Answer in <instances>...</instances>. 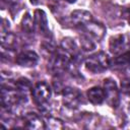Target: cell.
<instances>
[{
	"label": "cell",
	"mask_w": 130,
	"mask_h": 130,
	"mask_svg": "<svg viewBox=\"0 0 130 130\" xmlns=\"http://www.w3.org/2000/svg\"><path fill=\"white\" fill-rule=\"evenodd\" d=\"M72 62L71 57L64 50H57L52 56H50L48 69L54 75H61L68 70Z\"/></svg>",
	"instance_id": "obj_1"
},
{
	"label": "cell",
	"mask_w": 130,
	"mask_h": 130,
	"mask_svg": "<svg viewBox=\"0 0 130 130\" xmlns=\"http://www.w3.org/2000/svg\"><path fill=\"white\" fill-rule=\"evenodd\" d=\"M110 62L111 60L105 52H96L85 59L84 65L92 73H102L110 67Z\"/></svg>",
	"instance_id": "obj_2"
},
{
	"label": "cell",
	"mask_w": 130,
	"mask_h": 130,
	"mask_svg": "<svg viewBox=\"0 0 130 130\" xmlns=\"http://www.w3.org/2000/svg\"><path fill=\"white\" fill-rule=\"evenodd\" d=\"M81 35H84L86 37H89L93 41H100L103 39V37L106 34V27L104 24H102L99 21H95L94 19L89 20L82 26L77 28Z\"/></svg>",
	"instance_id": "obj_3"
},
{
	"label": "cell",
	"mask_w": 130,
	"mask_h": 130,
	"mask_svg": "<svg viewBox=\"0 0 130 130\" xmlns=\"http://www.w3.org/2000/svg\"><path fill=\"white\" fill-rule=\"evenodd\" d=\"M31 95L37 105L43 106L50 100L52 95V89L47 82L40 81L32 87Z\"/></svg>",
	"instance_id": "obj_4"
},
{
	"label": "cell",
	"mask_w": 130,
	"mask_h": 130,
	"mask_svg": "<svg viewBox=\"0 0 130 130\" xmlns=\"http://www.w3.org/2000/svg\"><path fill=\"white\" fill-rule=\"evenodd\" d=\"M104 90L106 94V102L109 106L113 108H117L120 103V91L117 87L115 80L111 78L105 79L104 82Z\"/></svg>",
	"instance_id": "obj_5"
},
{
	"label": "cell",
	"mask_w": 130,
	"mask_h": 130,
	"mask_svg": "<svg viewBox=\"0 0 130 130\" xmlns=\"http://www.w3.org/2000/svg\"><path fill=\"white\" fill-rule=\"evenodd\" d=\"M62 100L66 107L75 109L80 106L83 102L82 93L75 87H64L62 90Z\"/></svg>",
	"instance_id": "obj_6"
},
{
	"label": "cell",
	"mask_w": 130,
	"mask_h": 130,
	"mask_svg": "<svg viewBox=\"0 0 130 130\" xmlns=\"http://www.w3.org/2000/svg\"><path fill=\"white\" fill-rule=\"evenodd\" d=\"M34 22H35V29L38 30L40 34L49 37L50 29L48 25L47 14L42 9H37L34 13Z\"/></svg>",
	"instance_id": "obj_7"
},
{
	"label": "cell",
	"mask_w": 130,
	"mask_h": 130,
	"mask_svg": "<svg viewBox=\"0 0 130 130\" xmlns=\"http://www.w3.org/2000/svg\"><path fill=\"white\" fill-rule=\"evenodd\" d=\"M61 49L64 50L72 59V61L79 59L81 49L76 41L72 38H65L61 41Z\"/></svg>",
	"instance_id": "obj_8"
},
{
	"label": "cell",
	"mask_w": 130,
	"mask_h": 130,
	"mask_svg": "<svg viewBox=\"0 0 130 130\" xmlns=\"http://www.w3.org/2000/svg\"><path fill=\"white\" fill-rule=\"evenodd\" d=\"M38 61H39L38 54L29 50L20 52L15 58V62L22 67H34L37 65Z\"/></svg>",
	"instance_id": "obj_9"
},
{
	"label": "cell",
	"mask_w": 130,
	"mask_h": 130,
	"mask_svg": "<svg viewBox=\"0 0 130 130\" xmlns=\"http://www.w3.org/2000/svg\"><path fill=\"white\" fill-rule=\"evenodd\" d=\"M127 43H128V40L125 35H117L112 37L110 39V44H109L110 52L114 55H118L125 52Z\"/></svg>",
	"instance_id": "obj_10"
},
{
	"label": "cell",
	"mask_w": 130,
	"mask_h": 130,
	"mask_svg": "<svg viewBox=\"0 0 130 130\" xmlns=\"http://www.w3.org/2000/svg\"><path fill=\"white\" fill-rule=\"evenodd\" d=\"M70 18H71V22L73 23V25H74L76 28L82 26L83 24H85V23L88 22L89 20L93 19L91 13L88 12V11H86V10H83V9L74 10V11L71 13Z\"/></svg>",
	"instance_id": "obj_11"
},
{
	"label": "cell",
	"mask_w": 130,
	"mask_h": 130,
	"mask_svg": "<svg viewBox=\"0 0 130 130\" xmlns=\"http://www.w3.org/2000/svg\"><path fill=\"white\" fill-rule=\"evenodd\" d=\"M24 127L29 129H45V120L36 113H27L23 117Z\"/></svg>",
	"instance_id": "obj_12"
},
{
	"label": "cell",
	"mask_w": 130,
	"mask_h": 130,
	"mask_svg": "<svg viewBox=\"0 0 130 130\" xmlns=\"http://www.w3.org/2000/svg\"><path fill=\"white\" fill-rule=\"evenodd\" d=\"M18 45V38L8 30H1V46L6 50H13Z\"/></svg>",
	"instance_id": "obj_13"
},
{
	"label": "cell",
	"mask_w": 130,
	"mask_h": 130,
	"mask_svg": "<svg viewBox=\"0 0 130 130\" xmlns=\"http://www.w3.org/2000/svg\"><path fill=\"white\" fill-rule=\"evenodd\" d=\"M86 94H87L88 101L93 105H101L106 100V94H105L104 88L99 87V86H93V87L89 88L87 90Z\"/></svg>",
	"instance_id": "obj_14"
},
{
	"label": "cell",
	"mask_w": 130,
	"mask_h": 130,
	"mask_svg": "<svg viewBox=\"0 0 130 130\" xmlns=\"http://www.w3.org/2000/svg\"><path fill=\"white\" fill-rule=\"evenodd\" d=\"M20 26L22 31L26 34H31L35 30V22H34V16H31L29 13H25L21 19Z\"/></svg>",
	"instance_id": "obj_15"
},
{
	"label": "cell",
	"mask_w": 130,
	"mask_h": 130,
	"mask_svg": "<svg viewBox=\"0 0 130 130\" xmlns=\"http://www.w3.org/2000/svg\"><path fill=\"white\" fill-rule=\"evenodd\" d=\"M79 47H80L81 51H83V52H90V51L94 50L95 44H94V41L92 39H90L89 37L81 35L79 37Z\"/></svg>",
	"instance_id": "obj_16"
},
{
	"label": "cell",
	"mask_w": 130,
	"mask_h": 130,
	"mask_svg": "<svg viewBox=\"0 0 130 130\" xmlns=\"http://www.w3.org/2000/svg\"><path fill=\"white\" fill-rule=\"evenodd\" d=\"M14 86H15V88L18 90V91H20L22 94H24V95H26V93L30 90V89H32L31 88V83H30V81L27 79V78H24V77H20L19 79H17L16 81H15V83H14Z\"/></svg>",
	"instance_id": "obj_17"
},
{
	"label": "cell",
	"mask_w": 130,
	"mask_h": 130,
	"mask_svg": "<svg viewBox=\"0 0 130 130\" xmlns=\"http://www.w3.org/2000/svg\"><path fill=\"white\" fill-rule=\"evenodd\" d=\"M63 123L60 119L54 118V117H47L45 119V127L47 129H53V130H58L63 128Z\"/></svg>",
	"instance_id": "obj_18"
},
{
	"label": "cell",
	"mask_w": 130,
	"mask_h": 130,
	"mask_svg": "<svg viewBox=\"0 0 130 130\" xmlns=\"http://www.w3.org/2000/svg\"><path fill=\"white\" fill-rule=\"evenodd\" d=\"M121 91L124 94L130 95V77L124 78L121 81Z\"/></svg>",
	"instance_id": "obj_19"
},
{
	"label": "cell",
	"mask_w": 130,
	"mask_h": 130,
	"mask_svg": "<svg viewBox=\"0 0 130 130\" xmlns=\"http://www.w3.org/2000/svg\"><path fill=\"white\" fill-rule=\"evenodd\" d=\"M123 17L128 21V23L130 24V8H126L123 10Z\"/></svg>",
	"instance_id": "obj_20"
},
{
	"label": "cell",
	"mask_w": 130,
	"mask_h": 130,
	"mask_svg": "<svg viewBox=\"0 0 130 130\" xmlns=\"http://www.w3.org/2000/svg\"><path fill=\"white\" fill-rule=\"evenodd\" d=\"M30 2L32 3V4H35V5H37V4H40V0H30Z\"/></svg>",
	"instance_id": "obj_21"
},
{
	"label": "cell",
	"mask_w": 130,
	"mask_h": 130,
	"mask_svg": "<svg viewBox=\"0 0 130 130\" xmlns=\"http://www.w3.org/2000/svg\"><path fill=\"white\" fill-rule=\"evenodd\" d=\"M49 1H52V2H58L59 0H49Z\"/></svg>",
	"instance_id": "obj_22"
}]
</instances>
